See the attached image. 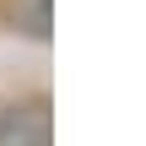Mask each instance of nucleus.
I'll use <instances>...</instances> for the list:
<instances>
[{"label": "nucleus", "instance_id": "obj_1", "mask_svg": "<svg viewBox=\"0 0 146 146\" xmlns=\"http://www.w3.org/2000/svg\"><path fill=\"white\" fill-rule=\"evenodd\" d=\"M0 146H54V119L43 98H22L0 108Z\"/></svg>", "mask_w": 146, "mask_h": 146}, {"label": "nucleus", "instance_id": "obj_2", "mask_svg": "<svg viewBox=\"0 0 146 146\" xmlns=\"http://www.w3.org/2000/svg\"><path fill=\"white\" fill-rule=\"evenodd\" d=\"M27 33L33 38H49V0H33L27 5Z\"/></svg>", "mask_w": 146, "mask_h": 146}]
</instances>
